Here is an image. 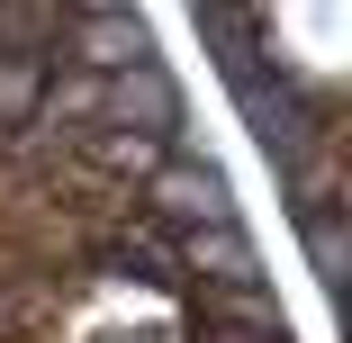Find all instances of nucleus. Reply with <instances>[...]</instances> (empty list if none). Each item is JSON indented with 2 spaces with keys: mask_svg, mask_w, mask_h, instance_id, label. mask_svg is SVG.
Returning a JSON list of instances; mask_svg holds the SVG:
<instances>
[{
  "mask_svg": "<svg viewBox=\"0 0 352 343\" xmlns=\"http://www.w3.org/2000/svg\"><path fill=\"white\" fill-rule=\"evenodd\" d=\"M235 100H244V118H253V135H262V154L280 163V172H298L307 163V145H316V109L289 91V82H262V63H253V73L235 82Z\"/></svg>",
  "mask_w": 352,
  "mask_h": 343,
  "instance_id": "obj_1",
  "label": "nucleus"
},
{
  "mask_svg": "<svg viewBox=\"0 0 352 343\" xmlns=\"http://www.w3.org/2000/svg\"><path fill=\"white\" fill-rule=\"evenodd\" d=\"M100 118L109 126H145V135H172L181 126V91H172V73L145 54V63H118V73L100 82Z\"/></svg>",
  "mask_w": 352,
  "mask_h": 343,
  "instance_id": "obj_2",
  "label": "nucleus"
},
{
  "mask_svg": "<svg viewBox=\"0 0 352 343\" xmlns=\"http://www.w3.org/2000/svg\"><path fill=\"white\" fill-rule=\"evenodd\" d=\"M145 181H154V217H163L172 235H181V226H217V217H235V190H226L217 163H154Z\"/></svg>",
  "mask_w": 352,
  "mask_h": 343,
  "instance_id": "obj_3",
  "label": "nucleus"
},
{
  "mask_svg": "<svg viewBox=\"0 0 352 343\" xmlns=\"http://www.w3.org/2000/svg\"><path fill=\"white\" fill-rule=\"evenodd\" d=\"M63 45H73V54L91 63V73H118V63H145V54H154L145 19H135L126 0H118V10H91L82 27H63Z\"/></svg>",
  "mask_w": 352,
  "mask_h": 343,
  "instance_id": "obj_4",
  "label": "nucleus"
},
{
  "mask_svg": "<svg viewBox=\"0 0 352 343\" xmlns=\"http://www.w3.org/2000/svg\"><path fill=\"white\" fill-rule=\"evenodd\" d=\"M181 271H199V280H262V262H253V244L235 235V217L181 226Z\"/></svg>",
  "mask_w": 352,
  "mask_h": 343,
  "instance_id": "obj_5",
  "label": "nucleus"
},
{
  "mask_svg": "<svg viewBox=\"0 0 352 343\" xmlns=\"http://www.w3.org/2000/svg\"><path fill=\"white\" fill-rule=\"evenodd\" d=\"M45 82H54V45H0V126L36 118Z\"/></svg>",
  "mask_w": 352,
  "mask_h": 343,
  "instance_id": "obj_6",
  "label": "nucleus"
},
{
  "mask_svg": "<svg viewBox=\"0 0 352 343\" xmlns=\"http://www.w3.org/2000/svg\"><path fill=\"white\" fill-rule=\"evenodd\" d=\"M307 253H316V271H325L334 307H352V217H316V208H307Z\"/></svg>",
  "mask_w": 352,
  "mask_h": 343,
  "instance_id": "obj_7",
  "label": "nucleus"
},
{
  "mask_svg": "<svg viewBox=\"0 0 352 343\" xmlns=\"http://www.w3.org/2000/svg\"><path fill=\"white\" fill-rule=\"evenodd\" d=\"M63 0H0V45H54Z\"/></svg>",
  "mask_w": 352,
  "mask_h": 343,
  "instance_id": "obj_8",
  "label": "nucleus"
},
{
  "mask_svg": "<svg viewBox=\"0 0 352 343\" xmlns=\"http://www.w3.org/2000/svg\"><path fill=\"white\" fill-rule=\"evenodd\" d=\"M91 163H109V172H154V135H145V126H100V135H91Z\"/></svg>",
  "mask_w": 352,
  "mask_h": 343,
  "instance_id": "obj_9",
  "label": "nucleus"
},
{
  "mask_svg": "<svg viewBox=\"0 0 352 343\" xmlns=\"http://www.w3.org/2000/svg\"><path fill=\"white\" fill-rule=\"evenodd\" d=\"M118 262L135 280H181V244H163V235H118Z\"/></svg>",
  "mask_w": 352,
  "mask_h": 343,
  "instance_id": "obj_10",
  "label": "nucleus"
},
{
  "mask_svg": "<svg viewBox=\"0 0 352 343\" xmlns=\"http://www.w3.org/2000/svg\"><path fill=\"white\" fill-rule=\"evenodd\" d=\"M36 118H45V126H73V118H100V82H91V73H82V82H63V91L45 82Z\"/></svg>",
  "mask_w": 352,
  "mask_h": 343,
  "instance_id": "obj_11",
  "label": "nucleus"
},
{
  "mask_svg": "<svg viewBox=\"0 0 352 343\" xmlns=\"http://www.w3.org/2000/svg\"><path fill=\"white\" fill-rule=\"evenodd\" d=\"M28 316H36V298H28V289H0V334H19Z\"/></svg>",
  "mask_w": 352,
  "mask_h": 343,
  "instance_id": "obj_12",
  "label": "nucleus"
},
{
  "mask_svg": "<svg viewBox=\"0 0 352 343\" xmlns=\"http://www.w3.org/2000/svg\"><path fill=\"white\" fill-rule=\"evenodd\" d=\"M82 10H118V0H82Z\"/></svg>",
  "mask_w": 352,
  "mask_h": 343,
  "instance_id": "obj_13",
  "label": "nucleus"
}]
</instances>
